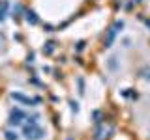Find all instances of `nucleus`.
Wrapping results in <instances>:
<instances>
[{"instance_id":"7","label":"nucleus","mask_w":150,"mask_h":140,"mask_svg":"<svg viewBox=\"0 0 150 140\" xmlns=\"http://www.w3.org/2000/svg\"><path fill=\"white\" fill-rule=\"evenodd\" d=\"M6 140H17V134L11 133V131H8V133H6Z\"/></svg>"},{"instance_id":"1","label":"nucleus","mask_w":150,"mask_h":140,"mask_svg":"<svg viewBox=\"0 0 150 140\" xmlns=\"http://www.w3.org/2000/svg\"><path fill=\"white\" fill-rule=\"evenodd\" d=\"M122 26H124V22L120 21V22H116V24L109 30V36H107V39H105V47H111V45H112V41H115L116 34H118V28H122Z\"/></svg>"},{"instance_id":"2","label":"nucleus","mask_w":150,"mask_h":140,"mask_svg":"<svg viewBox=\"0 0 150 140\" xmlns=\"http://www.w3.org/2000/svg\"><path fill=\"white\" fill-rule=\"evenodd\" d=\"M23 118H25V114H23V112L19 110V108H15V110L11 112V120H9V123L17 127V125H21V123H23Z\"/></svg>"},{"instance_id":"4","label":"nucleus","mask_w":150,"mask_h":140,"mask_svg":"<svg viewBox=\"0 0 150 140\" xmlns=\"http://www.w3.org/2000/svg\"><path fill=\"white\" fill-rule=\"evenodd\" d=\"M26 21L30 22V24H38V17L34 11H26Z\"/></svg>"},{"instance_id":"5","label":"nucleus","mask_w":150,"mask_h":140,"mask_svg":"<svg viewBox=\"0 0 150 140\" xmlns=\"http://www.w3.org/2000/svg\"><path fill=\"white\" fill-rule=\"evenodd\" d=\"M8 6H9V4H8V0H4V2H2V6H0V21H2V19L6 17V9H8Z\"/></svg>"},{"instance_id":"3","label":"nucleus","mask_w":150,"mask_h":140,"mask_svg":"<svg viewBox=\"0 0 150 140\" xmlns=\"http://www.w3.org/2000/svg\"><path fill=\"white\" fill-rule=\"evenodd\" d=\"M11 97H13L15 101L26 103V105H36V103H40V99H30V97H25L23 93H11Z\"/></svg>"},{"instance_id":"6","label":"nucleus","mask_w":150,"mask_h":140,"mask_svg":"<svg viewBox=\"0 0 150 140\" xmlns=\"http://www.w3.org/2000/svg\"><path fill=\"white\" fill-rule=\"evenodd\" d=\"M53 50H54V43H53V41H49V43H47V47L43 49V52H45V54H51Z\"/></svg>"}]
</instances>
